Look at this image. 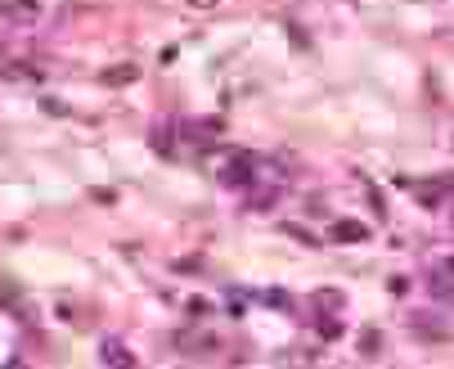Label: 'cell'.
Instances as JSON below:
<instances>
[{
	"mask_svg": "<svg viewBox=\"0 0 454 369\" xmlns=\"http://www.w3.org/2000/svg\"><path fill=\"white\" fill-rule=\"evenodd\" d=\"M333 234H337V239H360V244L369 239V230H364V225H356V221H342V225H337Z\"/></svg>",
	"mask_w": 454,
	"mask_h": 369,
	"instance_id": "1",
	"label": "cell"
},
{
	"mask_svg": "<svg viewBox=\"0 0 454 369\" xmlns=\"http://www.w3.org/2000/svg\"><path fill=\"white\" fill-rule=\"evenodd\" d=\"M445 271H450V275H454V257H450V261H445Z\"/></svg>",
	"mask_w": 454,
	"mask_h": 369,
	"instance_id": "2",
	"label": "cell"
}]
</instances>
